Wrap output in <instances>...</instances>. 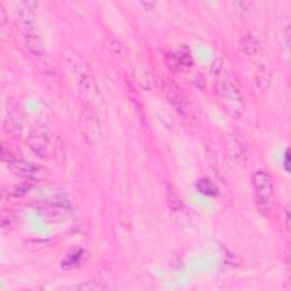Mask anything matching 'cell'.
<instances>
[{
    "label": "cell",
    "mask_w": 291,
    "mask_h": 291,
    "mask_svg": "<svg viewBox=\"0 0 291 291\" xmlns=\"http://www.w3.org/2000/svg\"><path fill=\"white\" fill-rule=\"evenodd\" d=\"M216 93L220 103L232 116L239 117L244 112V102L240 89L231 77H224L216 83Z\"/></svg>",
    "instance_id": "cell-1"
},
{
    "label": "cell",
    "mask_w": 291,
    "mask_h": 291,
    "mask_svg": "<svg viewBox=\"0 0 291 291\" xmlns=\"http://www.w3.org/2000/svg\"><path fill=\"white\" fill-rule=\"evenodd\" d=\"M80 130L86 142L98 144L102 141V127L95 109L84 105L80 117Z\"/></svg>",
    "instance_id": "cell-2"
},
{
    "label": "cell",
    "mask_w": 291,
    "mask_h": 291,
    "mask_svg": "<svg viewBox=\"0 0 291 291\" xmlns=\"http://www.w3.org/2000/svg\"><path fill=\"white\" fill-rule=\"evenodd\" d=\"M253 186L255 197L262 205H266L274 195V181L265 171H257L253 176Z\"/></svg>",
    "instance_id": "cell-3"
},
{
    "label": "cell",
    "mask_w": 291,
    "mask_h": 291,
    "mask_svg": "<svg viewBox=\"0 0 291 291\" xmlns=\"http://www.w3.org/2000/svg\"><path fill=\"white\" fill-rule=\"evenodd\" d=\"M7 165L14 174L21 176L23 179L35 181L44 179V177L48 176V171L43 166H40L38 164L31 162H26L22 158L9 162L7 163Z\"/></svg>",
    "instance_id": "cell-4"
},
{
    "label": "cell",
    "mask_w": 291,
    "mask_h": 291,
    "mask_svg": "<svg viewBox=\"0 0 291 291\" xmlns=\"http://www.w3.org/2000/svg\"><path fill=\"white\" fill-rule=\"evenodd\" d=\"M80 88L82 97L84 99V105L95 109V106L102 103V98H100L99 89L92 75L88 73H82L80 75Z\"/></svg>",
    "instance_id": "cell-5"
},
{
    "label": "cell",
    "mask_w": 291,
    "mask_h": 291,
    "mask_svg": "<svg viewBox=\"0 0 291 291\" xmlns=\"http://www.w3.org/2000/svg\"><path fill=\"white\" fill-rule=\"evenodd\" d=\"M27 143H29L30 148L33 150L39 157L42 158L48 157L50 138L44 130L38 129L32 131L29 135V138H27Z\"/></svg>",
    "instance_id": "cell-6"
},
{
    "label": "cell",
    "mask_w": 291,
    "mask_h": 291,
    "mask_svg": "<svg viewBox=\"0 0 291 291\" xmlns=\"http://www.w3.org/2000/svg\"><path fill=\"white\" fill-rule=\"evenodd\" d=\"M163 88L164 92L166 94V98L168 99V102L174 107L176 111L183 112L184 111V97L183 93H182L181 89L179 88V85L175 83V81H173L171 79H165L163 80Z\"/></svg>",
    "instance_id": "cell-7"
},
{
    "label": "cell",
    "mask_w": 291,
    "mask_h": 291,
    "mask_svg": "<svg viewBox=\"0 0 291 291\" xmlns=\"http://www.w3.org/2000/svg\"><path fill=\"white\" fill-rule=\"evenodd\" d=\"M224 149L226 156L234 159V161H239L246 154V144L244 140L234 133H229L224 136Z\"/></svg>",
    "instance_id": "cell-8"
},
{
    "label": "cell",
    "mask_w": 291,
    "mask_h": 291,
    "mask_svg": "<svg viewBox=\"0 0 291 291\" xmlns=\"http://www.w3.org/2000/svg\"><path fill=\"white\" fill-rule=\"evenodd\" d=\"M39 208L44 214V216L55 220V218L65 215V213H67L68 209H70V205L66 200L63 199H45V203L41 204Z\"/></svg>",
    "instance_id": "cell-9"
},
{
    "label": "cell",
    "mask_w": 291,
    "mask_h": 291,
    "mask_svg": "<svg viewBox=\"0 0 291 291\" xmlns=\"http://www.w3.org/2000/svg\"><path fill=\"white\" fill-rule=\"evenodd\" d=\"M258 41L253 34L246 33L239 41V53L246 58L255 56L258 52Z\"/></svg>",
    "instance_id": "cell-10"
},
{
    "label": "cell",
    "mask_w": 291,
    "mask_h": 291,
    "mask_svg": "<svg viewBox=\"0 0 291 291\" xmlns=\"http://www.w3.org/2000/svg\"><path fill=\"white\" fill-rule=\"evenodd\" d=\"M6 130L8 133L14 136H17L22 132V118L20 113L12 112L6 121Z\"/></svg>",
    "instance_id": "cell-11"
},
{
    "label": "cell",
    "mask_w": 291,
    "mask_h": 291,
    "mask_svg": "<svg viewBox=\"0 0 291 291\" xmlns=\"http://www.w3.org/2000/svg\"><path fill=\"white\" fill-rule=\"evenodd\" d=\"M197 189L202 193L208 196V197H214V196H216L218 193L217 186L208 179L200 180L197 183Z\"/></svg>",
    "instance_id": "cell-12"
},
{
    "label": "cell",
    "mask_w": 291,
    "mask_h": 291,
    "mask_svg": "<svg viewBox=\"0 0 291 291\" xmlns=\"http://www.w3.org/2000/svg\"><path fill=\"white\" fill-rule=\"evenodd\" d=\"M83 257H84V252L83 250H77V252L73 253L71 255H68L67 258L65 261L63 262V266H75V265H79V264L82 262L83 263Z\"/></svg>",
    "instance_id": "cell-13"
},
{
    "label": "cell",
    "mask_w": 291,
    "mask_h": 291,
    "mask_svg": "<svg viewBox=\"0 0 291 291\" xmlns=\"http://www.w3.org/2000/svg\"><path fill=\"white\" fill-rule=\"evenodd\" d=\"M17 154H18L17 150H15L13 147H11V146H6V144L3 146L2 158H3L4 162L9 163V162H12V161H15V159L22 158L20 155L17 156Z\"/></svg>",
    "instance_id": "cell-14"
},
{
    "label": "cell",
    "mask_w": 291,
    "mask_h": 291,
    "mask_svg": "<svg viewBox=\"0 0 291 291\" xmlns=\"http://www.w3.org/2000/svg\"><path fill=\"white\" fill-rule=\"evenodd\" d=\"M77 290H91V291H99V290H105L106 289V285L103 284L102 282H84V283H81L80 285L76 286Z\"/></svg>",
    "instance_id": "cell-15"
},
{
    "label": "cell",
    "mask_w": 291,
    "mask_h": 291,
    "mask_svg": "<svg viewBox=\"0 0 291 291\" xmlns=\"http://www.w3.org/2000/svg\"><path fill=\"white\" fill-rule=\"evenodd\" d=\"M167 202L168 205H170L172 209H174V211H177V209H180L183 205H182L180 198L177 197L175 192H173V191H170L167 195Z\"/></svg>",
    "instance_id": "cell-16"
},
{
    "label": "cell",
    "mask_w": 291,
    "mask_h": 291,
    "mask_svg": "<svg viewBox=\"0 0 291 291\" xmlns=\"http://www.w3.org/2000/svg\"><path fill=\"white\" fill-rule=\"evenodd\" d=\"M232 7L238 14H244L248 11L249 3L247 2H234L232 3Z\"/></svg>",
    "instance_id": "cell-17"
},
{
    "label": "cell",
    "mask_w": 291,
    "mask_h": 291,
    "mask_svg": "<svg viewBox=\"0 0 291 291\" xmlns=\"http://www.w3.org/2000/svg\"><path fill=\"white\" fill-rule=\"evenodd\" d=\"M283 166H284V170L286 172H290V155H289V150H286L285 154H284V158H283Z\"/></svg>",
    "instance_id": "cell-18"
},
{
    "label": "cell",
    "mask_w": 291,
    "mask_h": 291,
    "mask_svg": "<svg viewBox=\"0 0 291 291\" xmlns=\"http://www.w3.org/2000/svg\"><path fill=\"white\" fill-rule=\"evenodd\" d=\"M290 35H291V32H290V26H286L285 30H284V42L286 47H289L290 44Z\"/></svg>",
    "instance_id": "cell-19"
},
{
    "label": "cell",
    "mask_w": 291,
    "mask_h": 291,
    "mask_svg": "<svg viewBox=\"0 0 291 291\" xmlns=\"http://www.w3.org/2000/svg\"><path fill=\"white\" fill-rule=\"evenodd\" d=\"M0 14H2V24H4L6 21V14H5V9L3 6H0Z\"/></svg>",
    "instance_id": "cell-20"
},
{
    "label": "cell",
    "mask_w": 291,
    "mask_h": 291,
    "mask_svg": "<svg viewBox=\"0 0 291 291\" xmlns=\"http://www.w3.org/2000/svg\"><path fill=\"white\" fill-rule=\"evenodd\" d=\"M285 218H286V227L289 229V226H290V224H289V221H290V213H289V211H286Z\"/></svg>",
    "instance_id": "cell-21"
}]
</instances>
